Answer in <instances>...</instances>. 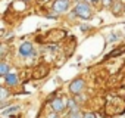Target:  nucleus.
<instances>
[{
    "mask_svg": "<svg viewBox=\"0 0 125 118\" xmlns=\"http://www.w3.org/2000/svg\"><path fill=\"white\" fill-rule=\"evenodd\" d=\"M72 12L75 13V16L83 18V19H90V18L93 16L90 5H88V3H85V2H80V3H77V6L74 8V11H72Z\"/></svg>",
    "mask_w": 125,
    "mask_h": 118,
    "instance_id": "f257e3e1",
    "label": "nucleus"
},
{
    "mask_svg": "<svg viewBox=\"0 0 125 118\" xmlns=\"http://www.w3.org/2000/svg\"><path fill=\"white\" fill-rule=\"evenodd\" d=\"M66 37V31L65 30H59V28H54V30H50L47 31V34L44 35V41L47 43H59Z\"/></svg>",
    "mask_w": 125,
    "mask_h": 118,
    "instance_id": "f03ea898",
    "label": "nucleus"
},
{
    "mask_svg": "<svg viewBox=\"0 0 125 118\" xmlns=\"http://www.w3.org/2000/svg\"><path fill=\"white\" fill-rule=\"evenodd\" d=\"M84 89H85V81H84L83 78H75V80L69 84V92H71L72 94H78V93H81Z\"/></svg>",
    "mask_w": 125,
    "mask_h": 118,
    "instance_id": "7ed1b4c3",
    "label": "nucleus"
},
{
    "mask_svg": "<svg viewBox=\"0 0 125 118\" xmlns=\"http://www.w3.org/2000/svg\"><path fill=\"white\" fill-rule=\"evenodd\" d=\"M47 74H49V67L46 64H40V65L35 67V70L32 72V78L34 80H40V78H44Z\"/></svg>",
    "mask_w": 125,
    "mask_h": 118,
    "instance_id": "20e7f679",
    "label": "nucleus"
},
{
    "mask_svg": "<svg viewBox=\"0 0 125 118\" xmlns=\"http://www.w3.org/2000/svg\"><path fill=\"white\" fill-rule=\"evenodd\" d=\"M69 8V0H54L53 3V11L56 13H62Z\"/></svg>",
    "mask_w": 125,
    "mask_h": 118,
    "instance_id": "39448f33",
    "label": "nucleus"
},
{
    "mask_svg": "<svg viewBox=\"0 0 125 118\" xmlns=\"http://www.w3.org/2000/svg\"><path fill=\"white\" fill-rule=\"evenodd\" d=\"M50 105H52V109H53L54 112H57V114L63 112V111H65V108H66V106H65V102L62 100L60 97H56V99H53Z\"/></svg>",
    "mask_w": 125,
    "mask_h": 118,
    "instance_id": "423d86ee",
    "label": "nucleus"
},
{
    "mask_svg": "<svg viewBox=\"0 0 125 118\" xmlns=\"http://www.w3.org/2000/svg\"><path fill=\"white\" fill-rule=\"evenodd\" d=\"M32 52H34V47H32V44L30 41H24L19 46V53L22 56H30V55H32Z\"/></svg>",
    "mask_w": 125,
    "mask_h": 118,
    "instance_id": "0eeeda50",
    "label": "nucleus"
},
{
    "mask_svg": "<svg viewBox=\"0 0 125 118\" xmlns=\"http://www.w3.org/2000/svg\"><path fill=\"white\" fill-rule=\"evenodd\" d=\"M3 78H5V84L6 86H16L18 84V75L15 72H12V71L8 75H5Z\"/></svg>",
    "mask_w": 125,
    "mask_h": 118,
    "instance_id": "6e6552de",
    "label": "nucleus"
},
{
    "mask_svg": "<svg viewBox=\"0 0 125 118\" xmlns=\"http://www.w3.org/2000/svg\"><path fill=\"white\" fill-rule=\"evenodd\" d=\"M124 8H125V6L119 2V0H113V3H112V6H110V11H112L113 15H119V13H122Z\"/></svg>",
    "mask_w": 125,
    "mask_h": 118,
    "instance_id": "1a4fd4ad",
    "label": "nucleus"
},
{
    "mask_svg": "<svg viewBox=\"0 0 125 118\" xmlns=\"http://www.w3.org/2000/svg\"><path fill=\"white\" fill-rule=\"evenodd\" d=\"M124 52H125V44H124V46H121L119 49H113L110 53H107V55H106V58H104V59H112V58H116V56L122 55Z\"/></svg>",
    "mask_w": 125,
    "mask_h": 118,
    "instance_id": "9d476101",
    "label": "nucleus"
},
{
    "mask_svg": "<svg viewBox=\"0 0 125 118\" xmlns=\"http://www.w3.org/2000/svg\"><path fill=\"white\" fill-rule=\"evenodd\" d=\"M8 96H9V90H8V87L2 86V89H0V100L5 102V100L8 99Z\"/></svg>",
    "mask_w": 125,
    "mask_h": 118,
    "instance_id": "9b49d317",
    "label": "nucleus"
},
{
    "mask_svg": "<svg viewBox=\"0 0 125 118\" xmlns=\"http://www.w3.org/2000/svg\"><path fill=\"white\" fill-rule=\"evenodd\" d=\"M10 71H9V67L5 64V62H2V64H0V75H2V77H5V75H8Z\"/></svg>",
    "mask_w": 125,
    "mask_h": 118,
    "instance_id": "f8f14e48",
    "label": "nucleus"
},
{
    "mask_svg": "<svg viewBox=\"0 0 125 118\" xmlns=\"http://www.w3.org/2000/svg\"><path fill=\"white\" fill-rule=\"evenodd\" d=\"M69 109H71V112H77V111H80V106H78V103L75 102V99L69 100Z\"/></svg>",
    "mask_w": 125,
    "mask_h": 118,
    "instance_id": "ddd939ff",
    "label": "nucleus"
},
{
    "mask_svg": "<svg viewBox=\"0 0 125 118\" xmlns=\"http://www.w3.org/2000/svg\"><path fill=\"white\" fill-rule=\"evenodd\" d=\"M68 118H84V115H83L80 111H77V112H71Z\"/></svg>",
    "mask_w": 125,
    "mask_h": 118,
    "instance_id": "4468645a",
    "label": "nucleus"
},
{
    "mask_svg": "<svg viewBox=\"0 0 125 118\" xmlns=\"http://www.w3.org/2000/svg\"><path fill=\"white\" fill-rule=\"evenodd\" d=\"M18 108H19V106H12V108H9V109H5L3 114H13L15 111H18Z\"/></svg>",
    "mask_w": 125,
    "mask_h": 118,
    "instance_id": "2eb2a0df",
    "label": "nucleus"
},
{
    "mask_svg": "<svg viewBox=\"0 0 125 118\" xmlns=\"http://www.w3.org/2000/svg\"><path fill=\"white\" fill-rule=\"evenodd\" d=\"M84 118H97V115L94 112H87V114H84Z\"/></svg>",
    "mask_w": 125,
    "mask_h": 118,
    "instance_id": "dca6fc26",
    "label": "nucleus"
},
{
    "mask_svg": "<svg viewBox=\"0 0 125 118\" xmlns=\"http://www.w3.org/2000/svg\"><path fill=\"white\" fill-rule=\"evenodd\" d=\"M47 118H59V114H57V112H54V111H53V112H52V114H49V115H47Z\"/></svg>",
    "mask_w": 125,
    "mask_h": 118,
    "instance_id": "f3484780",
    "label": "nucleus"
},
{
    "mask_svg": "<svg viewBox=\"0 0 125 118\" xmlns=\"http://www.w3.org/2000/svg\"><path fill=\"white\" fill-rule=\"evenodd\" d=\"M102 2H103V5H104V6H112L113 0H102Z\"/></svg>",
    "mask_w": 125,
    "mask_h": 118,
    "instance_id": "a211bd4d",
    "label": "nucleus"
},
{
    "mask_svg": "<svg viewBox=\"0 0 125 118\" xmlns=\"http://www.w3.org/2000/svg\"><path fill=\"white\" fill-rule=\"evenodd\" d=\"M6 49H8V47L3 44V46H2V59H3V58H5V55H6Z\"/></svg>",
    "mask_w": 125,
    "mask_h": 118,
    "instance_id": "6ab92c4d",
    "label": "nucleus"
},
{
    "mask_svg": "<svg viewBox=\"0 0 125 118\" xmlns=\"http://www.w3.org/2000/svg\"><path fill=\"white\" fill-rule=\"evenodd\" d=\"M97 2H99V0H90V3H94V5H96Z\"/></svg>",
    "mask_w": 125,
    "mask_h": 118,
    "instance_id": "aec40b11",
    "label": "nucleus"
},
{
    "mask_svg": "<svg viewBox=\"0 0 125 118\" xmlns=\"http://www.w3.org/2000/svg\"><path fill=\"white\" fill-rule=\"evenodd\" d=\"M12 118H19V117H12Z\"/></svg>",
    "mask_w": 125,
    "mask_h": 118,
    "instance_id": "412c9836",
    "label": "nucleus"
},
{
    "mask_svg": "<svg viewBox=\"0 0 125 118\" xmlns=\"http://www.w3.org/2000/svg\"><path fill=\"white\" fill-rule=\"evenodd\" d=\"M38 2H44V0H38Z\"/></svg>",
    "mask_w": 125,
    "mask_h": 118,
    "instance_id": "4be33fe9",
    "label": "nucleus"
},
{
    "mask_svg": "<svg viewBox=\"0 0 125 118\" xmlns=\"http://www.w3.org/2000/svg\"><path fill=\"white\" fill-rule=\"evenodd\" d=\"M75 2H78V3H80V0H75Z\"/></svg>",
    "mask_w": 125,
    "mask_h": 118,
    "instance_id": "5701e85b",
    "label": "nucleus"
},
{
    "mask_svg": "<svg viewBox=\"0 0 125 118\" xmlns=\"http://www.w3.org/2000/svg\"><path fill=\"white\" fill-rule=\"evenodd\" d=\"M124 12H125V8H124Z\"/></svg>",
    "mask_w": 125,
    "mask_h": 118,
    "instance_id": "b1692460",
    "label": "nucleus"
},
{
    "mask_svg": "<svg viewBox=\"0 0 125 118\" xmlns=\"http://www.w3.org/2000/svg\"><path fill=\"white\" fill-rule=\"evenodd\" d=\"M24 2H27V0H24Z\"/></svg>",
    "mask_w": 125,
    "mask_h": 118,
    "instance_id": "393cba45",
    "label": "nucleus"
}]
</instances>
